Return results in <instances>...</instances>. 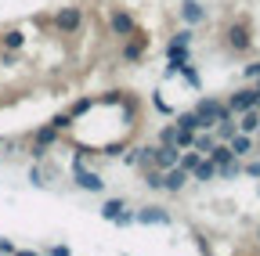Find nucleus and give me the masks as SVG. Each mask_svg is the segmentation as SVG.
Masks as SVG:
<instances>
[{"instance_id":"nucleus-1","label":"nucleus","mask_w":260,"mask_h":256,"mask_svg":"<svg viewBox=\"0 0 260 256\" xmlns=\"http://www.w3.org/2000/svg\"><path fill=\"white\" fill-rule=\"evenodd\" d=\"M126 44L119 47V58L123 61H130V65H138V61L145 58V47H148V36H141L138 33V29H134V33H130V36H123Z\"/></svg>"},{"instance_id":"nucleus-2","label":"nucleus","mask_w":260,"mask_h":256,"mask_svg":"<svg viewBox=\"0 0 260 256\" xmlns=\"http://www.w3.org/2000/svg\"><path fill=\"white\" fill-rule=\"evenodd\" d=\"M177 155H181L177 144H152L148 166H155V170H170V166H177Z\"/></svg>"},{"instance_id":"nucleus-3","label":"nucleus","mask_w":260,"mask_h":256,"mask_svg":"<svg viewBox=\"0 0 260 256\" xmlns=\"http://www.w3.org/2000/svg\"><path fill=\"white\" fill-rule=\"evenodd\" d=\"M83 25V11L80 8H61L58 15H54V29H58V33H65V36H69V33H76V29Z\"/></svg>"},{"instance_id":"nucleus-4","label":"nucleus","mask_w":260,"mask_h":256,"mask_svg":"<svg viewBox=\"0 0 260 256\" xmlns=\"http://www.w3.org/2000/svg\"><path fill=\"white\" fill-rule=\"evenodd\" d=\"M224 40H228V47H232V51H249V44H253L249 25H246V22H232V25H228V33H224Z\"/></svg>"},{"instance_id":"nucleus-5","label":"nucleus","mask_w":260,"mask_h":256,"mask_svg":"<svg viewBox=\"0 0 260 256\" xmlns=\"http://www.w3.org/2000/svg\"><path fill=\"white\" fill-rule=\"evenodd\" d=\"M195 112H199L203 119H210V123H217V119H228V116H232V108H228L220 98H199Z\"/></svg>"},{"instance_id":"nucleus-6","label":"nucleus","mask_w":260,"mask_h":256,"mask_svg":"<svg viewBox=\"0 0 260 256\" xmlns=\"http://www.w3.org/2000/svg\"><path fill=\"white\" fill-rule=\"evenodd\" d=\"M73 180H76V188H83V191H105L102 173L87 170V163H83V166H73Z\"/></svg>"},{"instance_id":"nucleus-7","label":"nucleus","mask_w":260,"mask_h":256,"mask_svg":"<svg viewBox=\"0 0 260 256\" xmlns=\"http://www.w3.org/2000/svg\"><path fill=\"white\" fill-rule=\"evenodd\" d=\"M224 105L232 108V116H242V112L256 108V94H253V87H242V90H235V94H232V98H228Z\"/></svg>"},{"instance_id":"nucleus-8","label":"nucleus","mask_w":260,"mask_h":256,"mask_svg":"<svg viewBox=\"0 0 260 256\" xmlns=\"http://www.w3.org/2000/svg\"><path fill=\"white\" fill-rule=\"evenodd\" d=\"M177 15H181L184 25H203L206 22V8L199 4V0H184V4L177 8Z\"/></svg>"},{"instance_id":"nucleus-9","label":"nucleus","mask_w":260,"mask_h":256,"mask_svg":"<svg viewBox=\"0 0 260 256\" xmlns=\"http://www.w3.org/2000/svg\"><path fill=\"white\" fill-rule=\"evenodd\" d=\"M109 25H112V33L116 36H130V33H134V29H138V22H134V15H130V11H112V18H109Z\"/></svg>"},{"instance_id":"nucleus-10","label":"nucleus","mask_w":260,"mask_h":256,"mask_svg":"<svg viewBox=\"0 0 260 256\" xmlns=\"http://www.w3.org/2000/svg\"><path fill=\"white\" fill-rule=\"evenodd\" d=\"M188 180H191V177H188V170H181V166L162 170V191H174V195H177V191H181Z\"/></svg>"},{"instance_id":"nucleus-11","label":"nucleus","mask_w":260,"mask_h":256,"mask_svg":"<svg viewBox=\"0 0 260 256\" xmlns=\"http://www.w3.org/2000/svg\"><path fill=\"white\" fill-rule=\"evenodd\" d=\"M134 224H159V228H162V224H170V213L162 206H145V209L134 213Z\"/></svg>"},{"instance_id":"nucleus-12","label":"nucleus","mask_w":260,"mask_h":256,"mask_svg":"<svg viewBox=\"0 0 260 256\" xmlns=\"http://www.w3.org/2000/svg\"><path fill=\"white\" fill-rule=\"evenodd\" d=\"M191 180H199V184H210V180H217V166H213V159H199V166H195L191 173H188Z\"/></svg>"},{"instance_id":"nucleus-13","label":"nucleus","mask_w":260,"mask_h":256,"mask_svg":"<svg viewBox=\"0 0 260 256\" xmlns=\"http://www.w3.org/2000/svg\"><path fill=\"white\" fill-rule=\"evenodd\" d=\"M253 144H256V141H253V134H242V130H235L232 137H228V148H232L235 155H249V152H253Z\"/></svg>"},{"instance_id":"nucleus-14","label":"nucleus","mask_w":260,"mask_h":256,"mask_svg":"<svg viewBox=\"0 0 260 256\" xmlns=\"http://www.w3.org/2000/svg\"><path fill=\"white\" fill-rule=\"evenodd\" d=\"M61 141V130H58V126H40V130L37 134H32V144H40V148H51V144H58Z\"/></svg>"},{"instance_id":"nucleus-15","label":"nucleus","mask_w":260,"mask_h":256,"mask_svg":"<svg viewBox=\"0 0 260 256\" xmlns=\"http://www.w3.org/2000/svg\"><path fill=\"white\" fill-rule=\"evenodd\" d=\"M217 144V137H213V130H195L191 134V148L199 152V155H210V148Z\"/></svg>"},{"instance_id":"nucleus-16","label":"nucleus","mask_w":260,"mask_h":256,"mask_svg":"<svg viewBox=\"0 0 260 256\" xmlns=\"http://www.w3.org/2000/svg\"><path fill=\"white\" fill-rule=\"evenodd\" d=\"M235 130H242V134H256V123H260V108H249V112H242V116H235Z\"/></svg>"},{"instance_id":"nucleus-17","label":"nucleus","mask_w":260,"mask_h":256,"mask_svg":"<svg viewBox=\"0 0 260 256\" xmlns=\"http://www.w3.org/2000/svg\"><path fill=\"white\" fill-rule=\"evenodd\" d=\"M167 61H170V65H181V61H188V44L170 40V44H167Z\"/></svg>"},{"instance_id":"nucleus-18","label":"nucleus","mask_w":260,"mask_h":256,"mask_svg":"<svg viewBox=\"0 0 260 256\" xmlns=\"http://www.w3.org/2000/svg\"><path fill=\"white\" fill-rule=\"evenodd\" d=\"M199 159H203V155H199V152H195V148H181V155H177V166L191 173L195 166H199Z\"/></svg>"},{"instance_id":"nucleus-19","label":"nucleus","mask_w":260,"mask_h":256,"mask_svg":"<svg viewBox=\"0 0 260 256\" xmlns=\"http://www.w3.org/2000/svg\"><path fill=\"white\" fill-rule=\"evenodd\" d=\"M239 173H242V163H239V155L232 159V163H224V166H217V177H220V180H235Z\"/></svg>"},{"instance_id":"nucleus-20","label":"nucleus","mask_w":260,"mask_h":256,"mask_svg":"<svg viewBox=\"0 0 260 256\" xmlns=\"http://www.w3.org/2000/svg\"><path fill=\"white\" fill-rule=\"evenodd\" d=\"M145 188H148V191H162V170L145 166Z\"/></svg>"},{"instance_id":"nucleus-21","label":"nucleus","mask_w":260,"mask_h":256,"mask_svg":"<svg viewBox=\"0 0 260 256\" xmlns=\"http://www.w3.org/2000/svg\"><path fill=\"white\" fill-rule=\"evenodd\" d=\"M25 44V33H22V29H8V33H4V47L8 51H18Z\"/></svg>"},{"instance_id":"nucleus-22","label":"nucleus","mask_w":260,"mask_h":256,"mask_svg":"<svg viewBox=\"0 0 260 256\" xmlns=\"http://www.w3.org/2000/svg\"><path fill=\"white\" fill-rule=\"evenodd\" d=\"M123 206H126V202H123V199H109V202H105V206H102V216H105V220H116V216H119V209H123Z\"/></svg>"},{"instance_id":"nucleus-23","label":"nucleus","mask_w":260,"mask_h":256,"mask_svg":"<svg viewBox=\"0 0 260 256\" xmlns=\"http://www.w3.org/2000/svg\"><path fill=\"white\" fill-rule=\"evenodd\" d=\"M159 144H177V123H170V126L159 130Z\"/></svg>"},{"instance_id":"nucleus-24","label":"nucleus","mask_w":260,"mask_h":256,"mask_svg":"<svg viewBox=\"0 0 260 256\" xmlns=\"http://www.w3.org/2000/svg\"><path fill=\"white\" fill-rule=\"evenodd\" d=\"M90 108H94V98H80V101L69 108V116L76 119V116H83V112H90Z\"/></svg>"},{"instance_id":"nucleus-25","label":"nucleus","mask_w":260,"mask_h":256,"mask_svg":"<svg viewBox=\"0 0 260 256\" xmlns=\"http://www.w3.org/2000/svg\"><path fill=\"white\" fill-rule=\"evenodd\" d=\"M51 126H58V130L65 134V130H69V126H73V116H69V112H58V116L51 119Z\"/></svg>"},{"instance_id":"nucleus-26","label":"nucleus","mask_w":260,"mask_h":256,"mask_svg":"<svg viewBox=\"0 0 260 256\" xmlns=\"http://www.w3.org/2000/svg\"><path fill=\"white\" fill-rule=\"evenodd\" d=\"M29 184H32V188H44V184H47L44 173H40V166H32V170H29Z\"/></svg>"},{"instance_id":"nucleus-27","label":"nucleus","mask_w":260,"mask_h":256,"mask_svg":"<svg viewBox=\"0 0 260 256\" xmlns=\"http://www.w3.org/2000/svg\"><path fill=\"white\" fill-rule=\"evenodd\" d=\"M112 224H116V228H126V224H134V213H126V206H123V209H119V216H116Z\"/></svg>"},{"instance_id":"nucleus-28","label":"nucleus","mask_w":260,"mask_h":256,"mask_svg":"<svg viewBox=\"0 0 260 256\" xmlns=\"http://www.w3.org/2000/svg\"><path fill=\"white\" fill-rule=\"evenodd\" d=\"M177 148H191V130H181L177 126Z\"/></svg>"},{"instance_id":"nucleus-29","label":"nucleus","mask_w":260,"mask_h":256,"mask_svg":"<svg viewBox=\"0 0 260 256\" xmlns=\"http://www.w3.org/2000/svg\"><path fill=\"white\" fill-rule=\"evenodd\" d=\"M242 72H246V80H260V61H249Z\"/></svg>"},{"instance_id":"nucleus-30","label":"nucleus","mask_w":260,"mask_h":256,"mask_svg":"<svg viewBox=\"0 0 260 256\" xmlns=\"http://www.w3.org/2000/svg\"><path fill=\"white\" fill-rule=\"evenodd\" d=\"M242 173H246V177H260V159H253L249 166H242Z\"/></svg>"},{"instance_id":"nucleus-31","label":"nucleus","mask_w":260,"mask_h":256,"mask_svg":"<svg viewBox=\"0 0 260 256\" xmlns=\"http://www.w3.org/2000/svg\"><path fill=\"white\" fill-rule=\"evenodd\" d=\"M174 40H177V44H191V29H177Z\"/></svg>"},{"instance_id":"nucleus-32","label":"nucleus","mask_w":260,"mask_h":256,"mask_svg":"<svg viewBox=\"0 0 260 256\" xmlns=\"http://www.w3.org/2000/svg\"><path fill=\"white\" fill-rule=\"evenodd\" d=\"M47 252H51V256H69V245H65V242H61V245H51Z\"/></svg>"},{"instance_id":"nucleus-33","label":"nucleus","mask_w":260,"mask_h":256,"mask_svg":"<svg viewBox=\"0 0 260 256\" xmlns=\"http://www.w3.org/2000/svg\"><path fill=\"white\" fill-rule=\"evenodd\" d=\"M0 252H18V245H15V242H8V238H0Z\"/></svg>"},{"instance_id":"nucleus-34","label":"nucleus","mask_w":260,"mask_h":256,"mask_svg":"<svg viewBox=\"0 0 260 256\" xmlns=\"http://www.w3.org/2000/svg\"><path fill=\"white\" fill-rule=\"evenodd\" d=\"M0 148H11V141H4V137H0Z\"/></svg>"},{"instance_id":"nucleus-35","label":"nucleus","mask_w":260,"mask_h":256,"mask_svg":"<svg viewBox=\"0 0 260 256\" xmlns=\"http://www.w3.org/2000/svg\"><path fill=\"white\" fill-rule=\"evenodd\" d=\"M256 238H260V231H256Z\"/></svg>"}]
</instances>
